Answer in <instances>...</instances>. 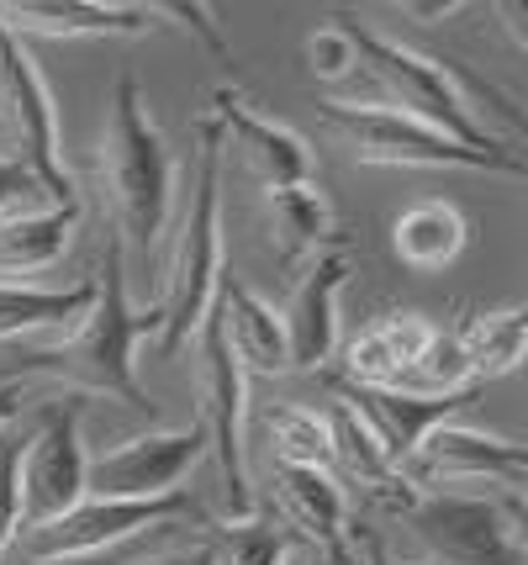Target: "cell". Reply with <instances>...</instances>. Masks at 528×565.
Here are the masks:
<instances>
[{
  "mask_svg": "<svg viewBox=\"0 0 528 565\" xmlns=\"http://www.w3.org/2000/svg\"><path fill=\"white\" fill-rule=\"evenodd\" d=\"M22 402H26V386H22V381H0V434L22 418Z\"/></svg>",
  "mask_w": 528,
  "mask_h": 565,
  "instance_id": "836d02e7",
  "label": "cell"
},
{
  "mask_svg": "<svg viewBox=\"0 0 528 565\" xmlns=\"http://www.w3.org/2000/svg\"><path fill=\"white\" fill-rule=\"evenodd\" d=\"M22 206H49V196H43V185L0 148V217H6V212H22ZM53 206H58V201H53Z\"/></svg>",
  "mask_w": 528,
  "mask_h": 565,
  "instance_id": "d6a6232c",
  "label": "cell"
},
{
  "mask_svg": "<svg viewBox=\"0 0 528 565\" xmlns=\"http://www.w3.org/2000/svg\"><path fill=\"white\" fill-rule=\"evenodd\" d=\"M492 17H503V32L513 38V49L528 53V32H524V6H492Z\"/></svg>",
  "mask_w": 528,
  "mask_h": 565,
  "instance_id": "e575fe53",
  "label": "cell"
},
{
  "mask_svg": "<svg viewBox=\"0 0 528 565\" xmlns=\"http://www.w3.org/2000/svg\"><path fill=\"white\" fill-rule=\"evenodd\" d=\"M212 122L223 132V153H233L265 191L312 185V180H317V153H312V143H306L297 127L265 117L238 85H217V90H212Z\"/></svg>",
  "mask_w": 528,
  "mask_h": 565,
  "instance_id": "4fadbf2b",
  "label": "cell"
},
{
  "mask_svg": "<svg viewBox=\"0 0 528 565\" xmlns=\"http://www.w3.org/2000/svg\"><path fill=\"white\" fill-rule=\"evenodd\" d=\"M259 227H265V244L285 270H302L312 254L344 244L338 233V212L333 201L312 185H280V191H265L259 196Z\"/></svg>",
  "mask_w": 528,
  "mask_h": 565,
  "instance_id": "ffe728a7",
  "label": "cell"
},
{
  "mask_svg": "<svg viewBox=\"0 0 528 565\" xmlns=\"http://www.w3.org/2000/svg\"><path fill=\"white\" fill-rule=\"evenodd\" d=\"M465 238H471V222L454 201H418L391 222V248L407 270H444L460 259Z\"/></svg>",
  "mask_w": 528,
  "mask_h": 565,
  "instance_id": "d4e9b609",
  "label": "cell"
},
{
  "mask_svg": "<svg viewBox=\"0 0 528 565\" xmlns=\"http://www.w3.org/2000/svg\"><path fill=\"white\" fill-rule=\"evenodd\" d=\"M306 70L317 74V79H354V49H349V32L338 22H323L312 38H306Z\"/></svg>",
  "mask_w": 528,
  "mask_h": 565,
  "instance_id": "4dcf8cb0",
  "label": "cell"
},
{
  "mask_svg": "<svg viewBox=\"0 0 528 565\" xmlns=\"http://www.w3.org/2000/svg\"><path fill=\"white\" fill-rule=\"evenodd\" d=\"M79 227V201H58V206H22L0 217V280L11 275H37L58 265Z\"/></svg>",
  "mask_w": 528,
  "mask_h": 565,
  "instance_id": "7402d4cb",
  "label": "cell"
},
{
  "mask_svg": "<svg viewBox=\"0 0 528 565\" xmlns=\"http://www.w3.org/2000/svg\"><path fill=\"white\" fill-rule=\"evenodd\" d=\"M402 523L428 565H528L524 497L503 492H397L380 502Z\"/></svg>",
  "mask_w": 528,
  "mask_h": 565,
  "instance_id": "277c9868",
  "label": "cell"
},
{
  "mask_svg": "<svg viewBox=\"0 0 528 565\" xmlns=\"http://www.w3.org/2000/svg\"><path fill=\"white\" fill-rule=\"evenodd\" d=\"M344 280H349V244L323 248V254H312L302 270H297V280H291V301H285V312H280L291 370L323 375V370L333 365Z\"/></svg>",
  "mask_w": 528,
  "mask_h": 565,
  "instance_id": "5bb4252c",
  "label": "cell"
},
{
  "mask_svg": "<svg viewBox=\"0 0 528 565\" xmlns=\"http://www.w3.org/2000/svg\"><path fill=\"white\" fill-rule=\"evenodd\" d=\"M17 460H22V428L11 423L0 434V565H6V550L22 529V497H17Z\"/></svg>",
  "mask_w": 528,
  "mask_h": 565,
  "instance_id": "f546056e",
  "label": "cell"
},
{
  "mask_svg": "<svg viewBox=\"0 0 528 565\" xmlns=\"http://www.w3.org/2000/svg\"><path fill=\"white\" fill-rule=\"evenodd\" d=\"M317 117L327 132L349 148L354 164H380V170H476V174H503V180H524V159L518 148H465L433 132V127L412 122L402 111L386 106H344V100H317Z\"/></svg>",
  "mask_w": 528,
  "mask_h": 565,
  "instance_id": "8992f818",
  "label": "cell"
},
{
  "mask_svg": "<svg viewBox=\"0 0 528 565\" xmlns=\"http://www.w3.org/2000/svg\"><path fill=\"white\" fill-rule=\"evenodd\" d=\"M206 529L212 518L196 508V497L170 492L149 497V502H106V497H85L69 513L49 518L37 529H17V540L6 550V565H37V561H75V555H106L122 544L153 540L164 529Z\"/></svg>",
  "mask_w": 528,
  "mask_h": 565,
  "instance_id": "52a82bcc",
  "label": "cell"
},
{
  "mask_svg": "<svg viewBox=\"0 0 528 565\" xmlns=\"http://www.w3.org/2000/svg\"><path fill=\"white\" fill-rule=\"evenodd\" d=\"M412 492H503L524 497L528 487V449L518 439L486 434L471 423H439L402 466Z\"/></svg>",
  "mask_w": 528,
  "mask_h": 565,
  "instance_id": "30bf717a",
  "label": "cell"
},
{
  "mask_svg": "<svg viewBox=\"0 0 528 565\" xmlns=\"http://www.w3.org/2000/svg\"><path fill=\"white\" fill-rule=\"evenodd\" d=\"M354 555H359V565H391V555H386V540L380 534H354Z\"/></svg>",
  "mask_w": 528,
  "mask_h": 565,
  "instance_id": "d590c367",
  "label": "cell"
},
{
  "mask_svg": "<svg viewBox=\"0 0 528 565\" xmlns=\"http://www.w3.org/2000/svg\"><path fill=\"white\" fill-rule=\"evenodd\" d=\"M323 428H327V476H333L338 487L349 481V487H359L370 502H386V497L402 487V476L386 460V449H380V439L370 434V423L359 418L349 402L327 396Z\"/></svg>",
  "mask_w": 528,
  "mask_h": 565,
  "instance_id": "44dd1931",
  "label": "cell"
},
{
  "mask_svg": "<svg viewBox=\"0 0 528 565\" xmlns=\"http://www.w3.org/2000/svg\"><path fill=\"white\" fill-rule=\"evenodd\" d=\"M17 497H22V529L85 502V444H79V396L49 402L22 434L17 460Z\"/></svg>",
  "mask_w": 528,
  "mask_h": 565,
  "instance_id": "8fae6325",
  "label": "cell"
},
{
  "mask_svg": "<svg viewBox=\"0 0 528 565\" xmlns=\"http://www.w3.org/2000/svg\"><path fill=\"white\" fill-rule=\"evenodd\" d=\"M0 122L11 132V143H0L22 164L49 201H79V185L64 164V132H58V106L37 58L26 43L0 32Z\"/></svg>",
  "mask_w": 528,
  "mask_h": 565,
  "instance_id": "ba28073f",
  "label": "cell"
},
{
  "mask_svg": "<svg viewBox=\"0 0 528 565\" xmlns=\"http://www.w3.org/2000/svg\"><path fill=\"white\" fill-rule=\"evenodd\" d=\"M127 565H212V544H206V529L202 534H159L153 544H138V555Z\"/></svg>",
  "mask_w": 528,
  "mask_h": 565,
  "instance_id": "1f68e13d",
  "label": "cell"
},
{
  "mask_svg": "<svg viewBox=\"0 0 528 565\" xmlns=\"http://www.w3.org/2000/svg\"><path fill=\"white\" fill-rule=\"evenodd\" d=\"M96 301V275L79 280V286H64V291H49V286H22V280H0V344L6 339H32V333H69Z\"/></svg>",
  "mask_w": 528,
  "mask_h": 565,
  "instance_id": "603a6c76",
  "label": "cell"
},
{
  "mask_svg": "<svg viewBox=\"0 0 528 565\" xmlns=\"http://www.w3.org/2000/svg\"><path fill=\"white\" fill-rule=\"evenodd\" d=\"M397 392H412V396H460V392H476V381H471V370H465V354H460V344H454V333L433 328V339H428V349H423V360L407 370Z\"/></svg>",
  "mask_w": 528,
  "mask_h": 565,
  "instance_id": "83f0119b",
  "label": "cell"
},
{
  "mask_svg": "<svg viewBox=\"0 0 528 565\" xmlns=\"http://www.w3.org/2000/svg\"><path fill=\"white\" fill-rule=\"evenodd\" d=\"M138 555V544H122V550H106V555H75V561H37V565H127Z\"/></svg>",
  "mask_w": 528,
  "mask_h": 565,
  "instance_id": "8d00e7d4",
  "label": "cell"
},
{
  "mask_svg": "<svg viewBox=\"0 0 528 565\" xmlns=\"http://www.w3.org/2000/svg\"><path fill=\"white\" fill-rule=\"evenodd\" d=\"M265 439H270V466L327 470V428H323V413H312V407L276 402L265 413Z\"/></svg>",
  "mask_w": 528,
  "mask_h": 565,
  "instance_id": "484cf974",
  "label": "cell"
},
{
  "mask_svg": "<svg viewBox=\"0 0 528 565\" xmlns=\"http://www.w3.org/2000/svg\"><path fill=\"white\" fill-rule=\"evenodd\" d=\"M327 375V370H323ZM481 392V386H476ZM476 392H460V396H412V392H386V386H349V381H338V375H327V396H338V402H349L359 418L370 423V434L380 439V449H386V460L397 466V476H402V466L412 460V449L439 428V423L460 418L471 402H476Z\"/></svg>",
  "mask_w": 528,
  "mask_h": 565,
  "instance_id": "2e32d148",
  "label": "cell"
},
{
  "mask_svg": "<svg viewBox=\"0 0 528 565\" xmlns=\"http://www.w3.org/2000/svg\"><path fill=\"white\" fill-rule=\"evenodd\" d=\"M153 26L159 22H175L180 32H191L196 43H202L217 64H233V43L223 38V26L212 22V6H185V0H159V6H149Z\"/></svg>",
  "mask_w": 528,
  "mask_h": 565,
  "instance_id": "f1b7e54d",
  "label": "cell"
},
{
  "mask_svg": "<svg viewBox=\"0 0 528 565\" xmlns=\"http://www.w3.org/2000/svg\"><path fill=\"white\" fill-rule=\"evenodd\" d=\"M212 312H217V328H223L227 354L238 360L244 375H291V354H285V328H280V312L259 291H249L238 275L223 270L217 296H212Z\"/></svg>",
  "mask_w": 528,
  "mask_h": 565,
  "instance_id": "ac0fdd59",
  "label": "cell"
},
{
  "mask_svg": "<svg viewBox=\"0 0 528 565\" xmlns=\"http://www.w3.org/2000/svg\"><path fill=\"white\" fill-rule=\"evenodd\" d=\"M196 396L202 413L196 428L206 434V455L223 470V497H227V523L254 518V487H249V444H244V413H249V375L227 354L217 312H206L196 328Z\"/></svg>",
  "mask_w": 528,
  "mask_h": 565,
  "instance_id": "9c48e42d",
  "label": "cell"
},
{
  "mask_svg": "<svg viewBox=\"0 0 528 565\" xmlns=\"http://www.w3.org/2000/svg\"><path fill=\"white\" fill-rule=\"evenodd\" d=\"M122 259H127L122 244L106 233L90 312L69 333H58L53 344L32 349L26 370L53 381V386H64L69 396H106V402H122L132 413H143L149 402H143L138 370H132V349H138V339H149L159 328V312L153 307H132Z\"/></svg>",
  "mask_w": 528,
  "mask_h": 565,
  "instance_id": "6da1fadb",
  "label": "cell"
},
{
  "mask_svg": "<svg viewBox=\"0 0 528 565\" xmlns=\"http://www.w3.org/2000/svg\"><path fill=\"white\" fill-rule=\"evenodd\" d=\"M96 180L106 196L111 238L127 248L149 254L175 212V159L159 138L149 117V100L132 74H117L101 117V143H96Z\"/></svg>",
  "mask_w": 528,
  "mask_h": 565,
  "instance_id": "7a4b0ae2",
  "label": "cell"
},
{
  "mask_svg": "<svg viewBox=\"0 0 528 565\" xmlns=\"http://www.w3.org/2000/svg\"><path fill=\"white\" fill-rule=\"evenodd\" d=\"M206 455V434L191 428H153L138 439H122L85 455V497H106V502H149V497L180 492V481L196 470Z\"/></svg>",
  "mask_w": 528,
  "mask_h": 565,
  "instance_id": "7c38bea8",
  "label": "cell"
},
{
  "mask_svg": "<svg viewBox=\"0 0 528 565\" xmlns=\"http://www.w3.org/2000/svg\"><path fill=\"white\" fill-rule=\"evenodd\" d=\"M280 565H323L306 544H285V555H280Z\"/></svg>",
  "mask_w": 528,
  "mask_h": 565,
  "instance_id": "74e56055",
  "label": "cell"
},
{
  "mask_svg": "<svg viewBox=\"0 0 528 565\" xmlns=\"http://www.w3.org/2000/svg\"><path fill=\"white\" fill-rule=\"evenodd\" d=\"M270 502H276L280 523L297 529V544H306L323 565H359L349 497L327 470L270 466Z\"/></svg>",
  "mask_w": 528,
  "mask_h": 565,
  "instance_id": "9a60e30c",
  "label": "cell"
},
{
  "mask_svg": "<svg viewBox=\"0 0 528 565\" xmlns=\"http://www.w3.org/2000/svg\"><path fill=\"white\" fill-rule=\"evenodd\" d=\"M454 344L465 354L471 381H497L524 365L528 349V312L524 307H476L471 318L454 328Z\"/></svg>",
  "mask_w": 528,
  "mask_h": 565,
  "instance_id": "cb8c5ba5",
  "label": "cell"
},
{
  "mask_svg": "<svg viewBox=\"0 0 528 565\" xmlns=\"http://www.w3.org/2000/svg\"><path fill=\"white\" fill-rule=\"evenodd\" d=\"M223 132L206 117L196 127V153H191V180H185V206L175 217L170 248H164V291L153 301L159 312V349L175 354L196 339V328L212 312V296L223 280Z\"/></svg>",
  "mask_w": 528,
  "mask_h": 565,
  "instance_id": "3957f363",
  "label": "cell"
},
{
  "mask_svg": "<svg viewBox=\"0 0 528 565\" xmlns=\"http://www.w3.org/2000/svg\"><path fill=\"white\" fill-rule=\"evenodd\" d=\"M0 32L32 38H143L153 32L149 6H101V0H0Z\"/></svg>",
  "mask_w": 528,
  "mask_h": 565,
  "instance_id": "e0dca14e",
  "label": "cell"
},
{
  "mask_svg": "<svg viewBox=\"0 0 528 565\" xmlns=\"http://www.w3.org/2000/svg\"><path fill=\"white\" fill-rule=\"evenodd\" d=\"M206 544H212V565H280L285 555V534H276V523H265V518L254 513L244 523H206Z\"/></svg>",
  "mask_w": 528,
  "mask_h": 565,
  "instance_id": "4316f807",
  "label": "cell"
},
{
  "mask_svg": "<svg viewBox=\"0 0 528 565\" xmlns=\"http://www.w3.org/2000/svg\"><path fill=\"white\" fill-rule=\"evenodd\" d=\"M333 22L349 32L354 74L365 79V90L349 96L344 106H386V111H402V117L433 127V132H444V138H454V143H465V148H507V143H497V138H486V132L465 117L460 90H454L450 58L412 53V49H402L397 38L376 32V26L344 22L338 11H333ZM359 79H354V85H359Z\"/></svg>",
  "mask_w": 528,
  "mask_h": 565,
  "instance_id": "5b68a950",
  "label": "cell"
},
{
  "mask_svg": "<svg viewBox=\"0 0 528 565\" xmlns=\"http://www.w3.org/2000/svg\"><path fill=\"white\" fill-rule=\"evenodd\" d=\"M428 339H433V322L423 312H386V318H376L370 328L354 333L344 344V354H338V370H327V375H338L349 386H386V392H397L407 370L423 360Z\"/></svg>",
  "mask_w": 528,
  "mask_h": 565,
  "instance_id": "d6986e66",
  "label": "cell"
}]
</instances>
